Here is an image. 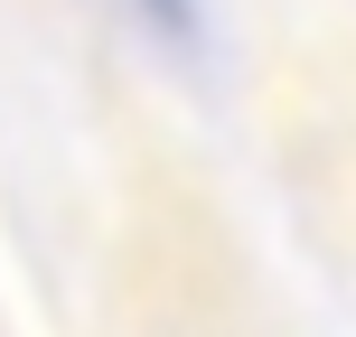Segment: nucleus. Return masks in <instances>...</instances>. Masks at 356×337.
<instances>
[{"label": "nucleus", "instance_id": "1", "mask_svg": "<svg viewBox=\"0 0 356 337\" xmlns=\"http://www.w3.org/2000/svg\"><path fill=\"white\" fill-rule=\"evenodd\" d=\"M122 10L169 47H207V0H122Z\"/></svg>", "mask_w": 356, "mask_h": 337}]
</instances>
